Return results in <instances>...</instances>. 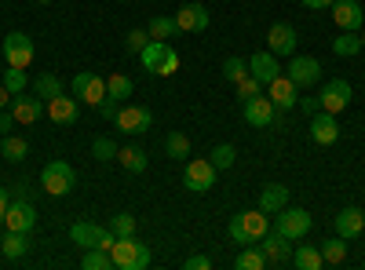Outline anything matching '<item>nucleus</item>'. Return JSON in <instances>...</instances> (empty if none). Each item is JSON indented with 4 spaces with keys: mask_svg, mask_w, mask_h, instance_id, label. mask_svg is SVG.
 I'll use <instances>...</instances> for the list:
<instances>
[{
    "mask_svg": "<svg viewBox=\"0 0 365 270\" xmlns=\"http://www.w3.org/2000/svg\"><path fill=\"white\" fill-rule=\"evenodd\" d=\"M249 73H252L256 81H263V84H270L274 77H282L278 55H274V51H256V55L249 58Z\"/></svg>",
    "mask_w": 365,
    "mask_h": 270,
    "instance_id": "obj_22",
    "label": "nucleus"
},
{
    "mask_svg": "<svg viewBox=\"0 0 365 270\" xmlns=\"http://www.w3.org/2000/svg\"><path fill=\"white\" fill-rule=\"evenodd\" d=\"M4 223H8V230H19V234H29L37 227V208L29 204L26 197H15L11 204H8V216H4Z\"/></svg>",
    "mask_w": 365,
    "mask_h": 270,
    "instance_id": "obj_14",
    "label": "nucleus"
},
{
    "mask_svg": "<svg viewBox=\"0 0 365 270\" xmlns=\"http://www.w3.org/2000/svg\"><path fill=\"white\" fill-rule=\"evenodd\" d=\"M285 204H289V187H282V183H270V187H263V194H259V208H263V212L278 216Z\"/></svg>",
    "mask_w": 365,
    "mask_h": 270,
    "instance_id": "obj_24",
    "label": "nucleus"
},
{
    "mask_svg": "<svg viewBox=\"0 0 365 270\" xmlns=\"http://www.w3.org/2000/svg\"><path fill=\"white\" fill-rule=\"evenodd\" d=\"M8 204H11V194L0 187V223H4V216H8Z\"/></svg>",
    "mask_w": 365,
    "mask_h": 270,
    "instance_id": "obj_50",
    "label": "nucleus"
},
{
    "mask_svg": "<svg viewBox=\"0 0 365 270\" xmlns=\"http://www.w3.org/2000/svg\"><path fill=\"white\" fill-rule=\"evenodd\" d=\"M113 125H117V132H125V135H143V132L154 128V113H150L146 106H125L120 103Z\"/></svg>",
    "mask_w": 365,
    "mask_h": 270,
    "instance_id": "obj_8",
    "label": "nucleus"
},
{
    "mask_svg": "<svg viewBox=\"0 0 365 270\" xmlns=\"http://www.w3.org/2000/svg\"><path fill=\"white\" fill-rule=\"evenodd\" d=\"M303 8H311V11H322V8H332V0H299Z\"/></svg>",
    "mask_w": 365,
    "mask_h": 270,
    "instance_id": "obj_51",
    "label": "nucleus"
},
{
    "mask_svg": "<svg viewBox=\"0 0 365 270\" xmlns=\"http://www.w3.org/2000/svg\"><path fill=\"white\" fill-rule=\"evenodd\" d=\"M332 223H336V234L351 242V237H358V234L365 230V212L351 204V208H340V212H336V219H332Z\"/></svg>",
    "mask_w": 365,
    "mask_h": 270,
    "instance_id": "obj_23",
    "label": "nucleus"
},
{
    "mask_svg": "<svg viewBox=\"0 0 365 270\" xmlns=\"http://www.w3.org/2000/svg\"><path fill=\"white\" fill-rule=\"evenodd\" d=\"M0 252L8 259H22L29 252V234H19V230H8V237L0 242Z\"/></svg>",
    "mask_w": 365,
    "mask_h": 270,
    "instance_id": "obj_30",
    "label": "nucleus"
},
{
    "mask_svg": "<svg viewBox=\"0 0 365 270\" xmlns=\"http://www.w3.org/2000/svg\"><path fill=\"white\" fill-rule=\"evenodd\" d=\"M41 187H44V194H51V197H66V194H73V187H77V172H73V165H66V161H48L44 172H41Z\"/></svg>",
    "mask_w": 365,
    "mask_h": 270,
    "instance_id": "obj_3",
    "label": "nucleus"
},
{
    "mask_svg": "<svg viewBox=\"0 0 365 270\" xmlns=\"http://www.w3.org/2000/svg\"><path fill=\"white\" fill-rule=\"evenodd\" d=\"M296 29L289 26V22H270V29H267V51H274V55H296Z\"/></svg>",
    "mask_w": 365,
    "mask_h": 270,
    "instance_id": "obj_18",
    "label": "nucleus"
},
{
    "mask_svg": "<svg viewBox=\"0 0 365 270\" xmlns=\"http://www.w3.org/2000/svg\"><path fill=\"white\" fill-rule=\"evenodd\" d=\"M117 110H120V103H117V99H110V95L99 103V113L106 117V121H113V117H117Z\"/></svg>",
    "mask_w": 365,
    "mask_h": 270,
    "instance_id": "obj_46",
    "label": "nucleus"
},
{
    "mask_svg": "<svg viewBox=\"0 0 365 270\" xmlns=\"http://www.w3.org/2000/svg\"><path fill=\"white\" fill-rule=\"evenodd\" d=\"M48 106V117H51V121L55 125H73L77 121V113H81V106H77V95H55V99H48L44 103Z\"/></svg>",
    "mask_w": 365,
    "mask_h": 270,
    "instance_id": "obj_21",
    "label": "nucleus"
},
{
    "mask_svg": "<svg viewBox=\"0 0 365 270\" xmlns=\"http://www.w3.org/2000/svg\"><path fill=\"white\" fill-rule=\"evenodd\" d=\"M332 22H336L340 29H354V33H358V29L365 26V11H361V4H358V0H332Z\"/></svg>",
    "mask_w": 365,
    "mask_h": 270,
    "instance_id": "obj_17",
    "label": "nucleus"
},
{
    "mask_svg": "<svg viewBox=\"0 0 365 270\" xmlns=\"http://www.w3.org/2000/svg\"><path fill=\"white\" fill-rule=\"evenodd\" d=\"M37 4H51V0H37Z\"/></svg>",
    "mask_w": 365,
    "mask_h": 270,
    "instance_id": "obj_55",
    "label": "nucleus"
},
{
    "mask_svg": "<svg viewBox=\"0 0 365 270\" xmlns=\"http://www.w3.org/2000/svg\"><path fill=\"white\" fill-rule=\"evenodd\" d=\"M208 266H212L208 256H190L187 263H182V270H208Z\"/></svg>",
    "mask_w": 365,
    "mask_h": 270,
    "instance_id": "obj_48",
    "label": "nucleus"
},
{
    "mask_svg": "<svg viewBox=\"0 0 365 270\" xmlns=\"http://www.w3.org/2000/svg\"><path fill=\"white\" fill-rule=\"evenodd\" d=\"M322 259H325V266H340L344 259H347V237H329V242H322Z\"/></svg>",
    "mask_w": 365,
    "mask_h": 270,
    "instance_id": "obj_29",
    "label": "nucleus"
},
{
    "mask_svg": "<svg viewBox=\"0 0 365 270\" xmlns=\"http://www.w3.org/2000/svg\"><path fill=\"white\" fill-rule=\"evenodd\" d=\"M84 270H113V256L106 249H88L84 259H81Z\"/></svg>",
    "mask_w": 365,
    "mask_h": 270,
    "instance_id": "obj_36",
    "label": "nucleus"
},
{
    "mask_svg": "<svg viewBox=\"0 0 365 270\" xmlns=\"http://www.w3.org/2000/svg\"><path fill=\"white\" fill-rule=\"evenodd\" d=\"M285 73H289L299 88H311V84L322 81V63H318L314 55H292V63L285 66Z\"/></svg>",
    "mask_w": 365,
    "mask_h": 270,
    "instance_id": "obj_13",
    "label": "nucleus"
},
{
    "mask_svg": "<svg viewBox=\"0 0 365 270\" xmlns=\"http://www.w3.org/2000/svg\"><path fill=\"white\" fill-rule=\"evenodd\" d=\"M19 121H15V113H11V106L8 110H0V135H8L11 128H15Z\"/></svg>",
    "mask_w": 365,
    "mask_h": 270,
    "instance_id": "obj_47",
    "label": "nucleus"
},
{
    "mask_svg": "<svg viewBox=\"0 0 365 270\" xmlns=\"http://www.w3.org/2000/svg\"><path fill=\"white\" fill-rule=\"evenodd\" d=\"M146 33H150V41H172V37L179 33L175 15H172V19H168V15H154V19H150V26H146Z\"/></svg>",
    "mask_w": 365,
    "mask_h": 270,
    "instance_id": "obj_27",
    "label": "nucleus"
},
{
    "mask_svg": "<svg viewBox=\"0 0 365 270\" xmlns=\"http://www.w3.org/2000/svg\"><path fill=\"white\" fill-rule=\"evenodd\" d=\"M0 154H4L8 161H26V154H29V142L22 139V135H4L0 139Z\"/></svg>",
    "mask_w": 365,
    "mask_h": 270,
    "instance_id": "obj_34",
    "label": "nucleus"
},
{
    "mask_svg": "<svg viewBox=\"0 0 365 270\" xmlns=\"http://www.w3.org/2000/svg\"><path fill=\"white\" fill-rule=\"evenodd\" d=\"M165 154H168V157H175V161L190 157V139L182 135V132H172V135L165 139Z\"/></svg>",
    "mask_w": 365,
    "mask_h": 270,
    "instance_id": "obj_37",
    "label": "nucleus"
},
{
    "mask_svg": "<svg viewBox=\"0 0 365 270\" xmlns=\"http://www.w3.org/2000/svg\"><path fill=\"white\" fill-rule=\"evenodd\" d=\"M110 230H113L117 237H132V234H135V216H132V212L113 216V219H110Z\"/></svg>",
    "mask_w": 365,
    "mask_h": 270,
    "instance_id": "obj_43",
    "label": "nucleus"
},
{
    "mask_svg": "<svg viewBox=\"0 0 365 270\" xmlns=\"http://www.w3.org/2000/svg\"><path fill=\"white\" fill-rule=\"evenodd\" d=\"M34 95L37 99H55V95H63V81H58L55 73H37V81H34Z\"/></svg>",
    "mask_w": 365,
    "mask_h": 270,
    "instance_id": "obj_32",
    "label": "nucleus"
},
{
    "mask_svg": "<svg viewBox=\"0 0 365 270\" xmlns=\"http://www.w3.org/2000/svg\"><path fill=\"white\" fill-rule=\"evenodd\" d=\"M361 51V37L354 33V29H340V37L332 41V55H340V58H351Z\"/></svg>",
    "mask_w": 365,
    "mask_h": 270,
    "instance_id": "obj_31",
    "label": "nucleus"
},
{
    "mask_svg": "<svg viewBox=\"0 0 365 270\" xmlns=\"http://www.w3.org/2000/svg\"><path fill=\"white\" fill-rule=\"evenodd\" d=\"M267 230H270V212H263V208H249V212H237L230 219V237L237 245H256Z\"/></svg>",
    "mask_w": 365,
    "mask_h": 270,
    "instance_id": "obj_2",
    "label": "nucleus"
},
{
    "mask_svg": "<svg viewBox=\"0 0 365 270\" xmlns=\"http://www.w3.org/2000/svg\"><path fill=\"white\" fill-rule=\"evenodd\" d=\"M179 70V55H175V48H168V55L161 58V66H158V77H172Z\"/></svg>",
    "mask_w": 365,
    "mask_h": 270,
    "instance_id": "obj_45",
    "label": "nucleus"
},
{
    "mask_svg": "<svg viewBox=\"0 0 365 270\" xmlns=\"http://www.w3.org/2000/svg\"><path fill=\"white\" fill-rule=\"evenodd\" d=\"M26 190H29L26 183H15V187H8V194H11V197H26Z\"/></svg>",
    "mask_w": 365,
    "mask_h": 270,
    "instance_id": "obj_53",
    "label": "nucleus"
},
{
    "mask_svg": "<svg viewBox=\"0 0 365 270\" xmlns=\"http://www.w3.org/2000/svg\"><path fill=\"white\" fill-rule=\"evenodd\" d=\"M234 88H237V99L245 103V99H252V95H259V92H263V81H256L252 73H245V77H241Z\"/></svg>",
    "mask_w": 365,
    "mask_h": 270,
    "instance_id": "obj_42",
    "label": "nucleus"
},
{
    "mask_svg": "<svg viewBox=\"0 0 365 270\" xmlns=\"http://www.w3.org/2000/svg\"><path fill=\"white\" fill-rule=\"evenodd\" d=\"M274 113H278V106H274L270 95H263V92L241 103V117H245L252 128H270L274 125Z\"/></svg>",
    "mask_w": 365,
    "mask_h": 270,
    "instance_id": "obj_11",
    "label": "nucleus"
},
{
    "mask_svg": "<svg viewBox=\"0 0 365 270\" xmlns=\"http://www.w3.org/2000/svg\"><path fill=\"white\" fill-rule=\"evenodd\" d=\"M146 44H150V33H146V29H132V33L125 37V48H128L132 55H139Z\"/></svg>",
    "mask_w": 365,
    "mask_h": 270,
    "instance_id": "obj_44",
    "label": "nucleus"
},
{
    "mask_svg": "<svg viewBox=\"0 0 365 270\" xmlns=\"http://www.w3.org/2000/svg\"><path fill=\"white\" fill-rule=\"evenodd\" d=\"M70 88H73L77 103H88V106H99L110 95L106 92V77H99V73H77Z\"/></svg>",
    "mask_w": 365,
    "mask_h": 270,
    "instance_id": "obj_10",
    "label": "nucleus"
},
{
    "mask_svg": "<svg viewBox=\"0 0 365 270\" xmlns=\"http://www.w3.org/2000/svg\"><path fill=\"white\" fill-rule=\"evenodd\" d=\"M11 99H15V95L8 92V88H4V84H0V110H8V106H11Z\"/></svg>",
    "mask_w": 365,
    "mask_h": 270,
    "instance_id": "obj_52",
    "label": "nucleus"
},
{
    "mask_svg": "<svg viewBox=\"0 0 365 270\" xmlns=\"http://www.w3.org/2000/svg\"><path fill=\"white\" fill-rule=\"evenodd\" d=\"M299 110H303V113H311V117H314V113L322 110V103H318V95H311V99H299Z\"/></svg>",
    "mask_w": 365,
    "mask_h": 270,
    "instance_id": "obj_49",
    "label": "nucleus"
},
{
    "mask_svg": "<svg viewBox=\"0 0 365 270\" xmlns=\"http://www.w3.org/2000/svg\"><path fill=\"white\" fill-rule=\"evenodd\" d=\"M208 8L205 4H197V0H194V4H182L179 11H175V26L182 29V33H205V29H208Z\"/></svg>",
    "mask_w": 365,
    "mask_h": 270,
    "instance_id": "obj_16",
    "label": "nucleus"
},
{
    "mask_svg": "<svg viewBox=\"0 0 365 270\" xmlns=\"http://www.w3.org/2000/svg\"><path fill=\"white\" fill-rule=\"evenodd\" d=\"M4 88L11 95H22L26 88H29V77H26V70H19V66H8L4 70Z\"/></svg>",
    "mask_w": 365,
    "mask_h": 270,
    "instance_id": "obj_39",
    "label": "nucleus"
},
{
    "mask_svg": "<svg viewBox=\"0 0 365 270\" xmlns=\"http://www.w3.org/2000/svg\"><path fill=\"white\" fill-rule=\"evenodd\" d=\"M11 113H15L19 125H37L41 113H44V99H37L34 92H22V95L11 99Z\"/></svg>",
    "mask_w": 365,
    "mask_h": 270,
    "instance_id": "obj_19",
    "label": "nucleus"
},
{
    "mask_svg": "<svg viewBox=\"0 0 365 270\" xmlns=\"http://www.w3.org/2000/svg\"><path fill=\"white\" fill-rule=\"evenodd\" d=\"M70 242L73 245H84V249H113V242H117V234L110 230V227H103V223H88V219H81V223H73L70 227Z\"/></svg>",
    "mask_w": 365,
    "mask_h": 270,
    "instance_id": "obj_4",
    "label": "nucleus"
},
{
    "mask_svg": "<svg viewBox=\"0 0 365 270\" xmlns=\"http://www.w3.org/2000/svg\"><path fill=\"white\" fill-rule=\"evenodd\" d=\"M168 48H172L168 41H150V44L139 51V63H143L150 73H158V66H161V58L168 55Z\"/></svg>",
    "mask_w": 365,
    "mask_h": 270,
    "instance_id": "obj_28",
    "label": "nucleus"
},
{
    "mask_svg": "<svg viewBox=\"0 0 365 270\" xmlns=\"http://www.w3.org/2000/svg\"><path fill=\"white\" fill-rule=\"evenodd\" d=\"M267 88V95H270V103L278 106V110H292L296 103H299V84L289 77V73H282V77H274L270 84H263Z\"/></svg>",
    "mask_w": 365,
    "mask_h": 270,
    "instance_id": "obj_12",
    "label": "nucleus"
},
{
    "mask_svg": "<svg viewBox=\"0 0 365 270\" xmlns=\"http://www.w3.org/2000/svg\"><path fill=\"white\" fill-rule=\"evenodd\" d=\"M318 103H322V110L325 113H340V110H347V103H351V84L347 81H329L322 92H318Z\"/></svg>",
    "mask_w": 365,
    "mask_h": 270,
    "instance_id": "obj_15",
    "label": "nucleus"
},
{
    "mask_svg": "<svg viewBox=\"0 0 365 270\" xmlns=\"http://www.w3.org/2000/svg\"><path fill=\"white\" fill-rule=\"evenodd\" d=\"M361 48H365V26H361Z\"/></svg>",
    "mask_w": 365,
    "mask_h": 270,
    "instance_id": "obj_54",
    "label": "nucleus"
},
{
    "mask_svg": "<svg viewBox=\"0 0 365 270\" xmlns=\"http://www.w3.org/2000/svg\"><path fill=\"white\" fill-rule=\"evenodd\" d=\"M311 227H314V219H311V212L307 208H282L278 216H274V230L278 234H285L289 242H303V237L311 234Z\"/></svg>",
    "mask_w": 365,
    "mask_h": 270,
    "instance_id": "obj_5",
    "label": "nucleus"
},
{
    "mask_svg": "<svg viewBox=\"0 0 365 270\" xmlns=\"http://www.w3.org/2000/svg\"><path fill=\"white\" fill-rule=\"evenodd\" d=\"M234 157H237V154H234V146H230V142H220V146L208 154V161L216 165L220 172H223V168H230V165H234Z\"/></svg>",
    "mask_w": 365,
    "mask_h": 270,
    "instance_id": "obj_41",
    "label": "nucleus"
},
{
    "mask_svg": "<svg viewBox=\"0 0 365 270\" xmlns=\"http://www.w3.org/2000/svg\"><path fill=\"white\" fill-rule=\"evenodd\" d=\"M117 142L110 139V135H99L96 142H91V157H96V161H117Z\"/></svg>",
    "mask_w": 365,
    "mask_h": 270,
    "instance_id": "obj_38",
    "label": "nucleus"
},
{
    "mask_svg": "<svg viewBox=\"0 0 365 270\" xmlns=\"http://www.w3.org/2000/svg\"><path fill=\"white\" fill-rule=\"evenodd\" d=\"M117 161H120V168L125 172H146V150L143 146H135V142H128V146H120L117 150Z\"/></svg>",
    "mask_w": 365,
    "mask_h": 270,
    "instance_id": "obj_25",
    "label": "nucleus"
},
{
    "mask_svg": "<svg viewBox=\"0 0 365 270\" xmlns=\"http://www.w3.org/2000/svg\"><path fill=\"white\" fill-rule=\"evenodd\" d=\"M4 58H8V66H19V70H29L34 66V58H37V48L34 41H29L26 33H8L4 37Z\"/></svg>",
    "mask_w": 365,
    "mask_h": 270,
    "instance_id": "obj_9",
    "label": "nucleus"
},
{
    "mask_svg": "<svg viewBox=\"0 0 365 270\" xmlns=\"http://www.w3.org/2000/svg\"><path fill=\"white\" fill-rule=\"evenodd\" d=\"M292 266H296V270H322V266H325L322 249H314V245H296V249H292Z\"/></svg>",
    "mask_w": 365,
    "mask_h": 270,
    "instance_id": "obj_26",
    "label": "nucleus"
},
{
    "mask_svg": "<svg viewBox=\"0 0 365 270\" xmlns=\"http://www.w3.org/2000/svg\"><path fill=\"white\" fill-rule=\"evenodd\" d=\"M311 139L318 142V146H332L340 139V125H336V113H325V110H318L314 117H311Z\"/></svg>",
    "mask_w": 365,
    "mask_h": 270,
    "instance_id": "obj_20",
    "label": "nucleus"
},
{
    "mask_svg": "<svg viewBox=\"0 0 365 270\" xmlns=\"http://www.w3.org/2000/svg\"><path fill=\"white\" fill-rule=\"evenodd\" d=\"M234 266H237V270H267L270 263H267V256H263V252H259L256 245H245V249L237 252Z\"/></svg>",
    "mask_w": 365,
    "mask_h": 270,
    "instance_id": "obj_33",
    "label": "nucleus"
},
{
    "mask_svg": "<svg viewBox=\"0 0 365 270\" xmlns=\"http://www.w3.org/2000/svg\"><path fill=\"white\" fill-rule=\"evenodd\" d=\"M132 77H125V73H110L106 77V92H110V99H117V103H125L128 95H132Z\"/></svg>",
    "mask_w": 365,
    "mask_h": 270,
    "instance_id": "obj_35",
    "label": "nucleus"
},
{
    "mask_svg": "<svg viewBox=\"0 0 365 270\" xmlns=\"http://www.w3.org/2000/svg\"><path fill=\"white\" fill-rule=\"evenodd\" d=\"M216 175H220V168L212 165V161L190 157L187 168H182V183H187V190H194V194H205V190L216 187Z\"/></svg>",
    "mask_w": 365,
    "mask_h": 270,
    "instance_id": "obj_6",
    "label": "nucleus"
},
{
    "mask_svg": "<svg viewBox=\"0 0 365 270\" xmlns=\"http://www.w3.org/2000/svg\"><path fill=\"white\" fill-rule=\"evenodd\" d=\"M110 256H113V270H146L150 263H154V252H150V245H143L135 234H132V237H117L113 249H110Z\"/></svg>",
    "mask_w": 365,
    "mask_h": 270,
    "instance_id": "obj_1",
    "label": "nucleus"
},
{
    "mask_svg": "<svg viewBox=\"0 0 365 270\" xmlns=\"http://www.w3.org/2000/svg\"><path fill=\"white\" fill-rule=\"evenodd\" d=\"M245 73H249V58H237V55H234V58H227V63H223V77H227L230 84H237Z\"/></svg>",
    "mask_w": 365,
    "mask_h": 270,
    "instance_id": "obj_40",
    "label": "nucleus"
},
{
    "mask_svg": "<svg viewBox=\"0 0 365 270\" xmlns=\"http://www.w3.org/2000/svg\"><path fill=\"white\" fill-rule=\"evenodd\" d=\"M256 249L267 256V263L270 266H285V263H292V249H296V242H289L285 234H278V230H267L259 242H256Z\"/></svg>",
    "mask_w": 365,
    "mask_h": 270,
    "instance_id": "obj_7",
    "label": "nucleus"
}]
</instances>
